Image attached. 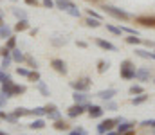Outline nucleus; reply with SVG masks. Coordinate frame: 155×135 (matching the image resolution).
Listing matches in <instances>:
<instances>
[{
  "instance_id": "obj_1",
  "label": "nucleus",
  "mask_w": 155,
  "mask_h": 135,
  "mask_svg": "<svg viewBox=\"0 0 155 135\" xmlns=\"http://www.w3.org/2000/svg\"><path fill=\"white\" fill-rule=\"evenodd\" d=\"M121 78H124V79H134L135 78V65L130 59H124L121 63Z\"/></svg>"
},
{
  "instance_id": "obj_2",
  "label": "nucleus",
  "mask_w": 155,
  "mask_h": 135,
  "mask_svg": "<svg viewBox=\"0 0 155 135\" xmlns=\"http://www.w3.org/2000/svg\"><path fill=\"white\" fill-rule=\"evenodd\" d=\"M103 9H105V13L112 14V16L117 18V20H128V18H130V14H128L126 11H123V9H119V7H114V5L105 4V5H103Z\"/></svg>"
},
{
  "instance_id": "obj_3",
  "label": "nucleus",
  "mask_w": 155,
  "mask_h": 135,
  "mask_svg": "<svg viewBox=\"0 0 155 135\" xmlns=\"http://www.w3.org/2000/svg\"><path fill=\"white\" fill-rule=\"evenodd\" d=\"M71 87L74 90H79V92H85V90H88L90 87V79L88 78H83V79H78V81H72L71 83Z\"/></svg>"
},
{
  "instance_id": "obj_4",
  "label": "nucleus",
  "mask_w": 155,
  "mask_h": 135,
  "mask_svg": "<svg viewBox=\"0 0 155 135\" xmlns=\"http://www.w3.org/2000/svg\"><path fill=\"white\" fill-rule=\"evenodd\" d=\"M150 76H152V69H148V67H141V69L135 70V78L139 81H148Z\"/></svg>"
},
{
  "instance_id": "obj_5",
  "label": "nucleus",
  "mask_w": 155,
  "mask_h": 135,
  "mask_svg": "<svg viewBox=\"0 0 155 135\" xmlns=\"http://www.w3.org/2000/svg\"><path fill=\"white\" fill-rule=\"evenodd\" d=\"M87 112H88V115H90L92 119H97V117L103 115L105 108H101V106H97V104H87Z\"/></svg>"
},
{
  "instance_id": "obj_6",
  "label": "nucleus",
  "mask_w": 155,
  "mask_h": 135,
  "mask_svg": "<svg viewBox=\"0 0 155 135\" xmlns=\"http://www.w3.org/2000/svg\"><path fill=\"white\" fill-rule=\"evenodd\" d=\"M87 110V104H81V103H74L71 108H69V117H78L81 115L83 112Z\"/></svg>"
},
{
  "instance_id": "obj_7",
  "label": "nucleus",
  "mask_w": 155,
  "mask_h": 135,
  "mask_svg": "<svg viewBox=\"0 0 155 135\" xmlns=\"http://www.w3.org/2000/svg\"><path fill=\"white\" fill-rule=\"evenodd\" d=\"M116 123H117L116 119H107V121H103V123L97 126V132H99V133H107V132H110V130L116 126Z\"/></svg>"
},
{
  "instance_id": "obj_8",
  "label": "nucleus",
  "mask_w": 155,
  "mask_h": 135,
  "mask_svg": "<svg viewBox=\"0 0 155 135\" xmlns=\"http://www.w3.org/2000/svg\"><path fill=\"white\" fill-rule=\"evenodd\" d=\"M51 65L54 67V70H56V72H60V74H67V65H65V61H63V59L54 58V59L51 61Z\"/></svg>"
},
{
  "instance_id": "obj_9",
  "label": "nucleus",
  "mask_w": 155,
  "mask_h": 135,
  "mask_svg": "<svg viewBox=\"0 0 155 135\" xmlns=\"http://www.w3.org/2000/svg\"><path fill=\"white\" fill-rule=\"evenodd\" d=\"M116 94H117L116 88H107V90H101V92L97 94V97H99V99H103V101H110Z\"/></svg>"
},
{
  "instance_id": "obj_10",
  "label": "nucleus",
  "mask_w": 155,
  "mask_h": 135,
  "mask_svg": "<svg viewBox=\"0 0 155 135\" xmlns=\"http://www.w3.org/2000/svg\"><path fill=\"white\" fill-rule=\"evenodd\" d=\"M72 97H74V103H81V104H87V101H88V94L87 92H79V90H76L72 94Z\"/></svg>"
},
{
  "instance_id": "obj_11",
  "label": "nucleus",
  "mask_w": 155,
  "mask_h": 135,
  "mask_svg": "<svg viewBox=\"0 0 155 135\" xmlns=\"http://www.w3.org/2000/svg\"><path fill=\"white\" fill-rule=\"evenodd\" d=\"M54 5L61 11H69L74 4H72V0H54Z\"/></svg>"
},
{
  "instance_id": "obj_12",
  "label": "nucleus",
  "mask_w": 155,
  "mask_h": 135,
  "mask_svg": "<svg viewBox=\"0 0 155 135\" xmlns=\"http://www.w3.org/2000/svg\"><path fill=\"white\" fill-rule=\"evenodd\" d=\"M96 43L99 45L101 49H107V50H114L116 52L117 50V47L114 43H110V42H107V40H103V38H96Z\"/></svg>"
},
{
  "instance_id": "obj_13",
  "label": "nucleus",
  "mask_w": 155,
  "mask_h": 135,
  "mask_svg": "<svg viewBox=\"0 0 155 135\" xmlns=\"http://www.w3.org/2000/svg\"><path fill=\"white\" fill-rule=\"evenodd\" d=\"M137 22L143 24L144 27H155V16H139Z\"/></svg>"
},
{
  "instance_id": "obj_14",
  "label": "nucleus",
  "mask_w": 155,
  "mask_h": 135,
  "mask_svg": "<svg viewBox=\"0 0 155 135\" xmlns=\"http://www.w3.org/2000/svg\"><path fill=\"white\" fill-rule=\"evenodd\" d=\"M47 115H49V119H52V121H56V119H60V112L56 110V106L54 104H51V106H47Z\"/></svg>"
},
{
  "instance_id": "obj_15",
  "label": "nucleus",
  "mask_w": 155,
  "mask_h": 135,
  "mask_svg": "<svg viewBox=\"0 0 155 135\" xmlns=\"http://www.w3.org/2000/svg\"><path fill=\"white\" fill-rule=\"evenodd\" d=\"M134 124H135V123H130V121H121V124H119V133H124V132L134 130Z\"/></svg>"
},
{
  "instance_id": "obj_16",
  "label": "nucleus",
  "mask_w": 155,
  "mask_h": 135,
  "mask_svg": "<svg viewBox=\"0 0 155 135\" xmlns=\"http://www.w3.org/2000/svg\"><path fill=\"white\" fill-rule=\"evenodd\" d=\"M135 54L141 56V58H148V59H155V52L150 50H144V49H135Z\"/></svg>"
},
{
  "instance_id": "obj_17",
  "label": "nucleus",
  "mask_w": 155,
  "mask_h": 135,
  "mask_svg": "<svg viewBox=\"0 0 155 135\" xmlns=\"http://www.w3.org/2000/svg\"><path fill=\"white\" fill-rule=\"evenodd\" d=\"M11 58H13L15 61H18V63H22V61L25 59V56L22 54V50H20V49H13V50H11Z\"/></svg>"
},
{
  "instance_id": "obj_18",
  "label": "nucleus",
  "mask_w": 155,
  "mask_h": 135,
  "mask_svg": "<svg viewBox=\"0 0 155 135\" xmlns=\"http://www.w3.org/2000/svg\"><path fill=\"white\" fill-rule=\"evenodd\" d=\"M9 36H13L11 27H7L5 24H0V38H9Z\"/></svg>"
},
{
  "instance_id": "obj_19",
  "label": "nucleus",
  "mask_w": 155,
  "mask_h": 135,
  "mask_svg": "<svg viewBox=\"0 0 155 135\" xmlns=\"http://www.w3.org/2000/svg\"><path fill=\"white\" fill-rule=\"evenodd\" d=\"M24 92H25V87H22V85H13L7 95L11 97V95H18V94H24Z\"/></svg>"
},
{
  "instance_id": "obj_20",
  "label": "nucleus",
  "mask_w": 155,
  "mask_h": 135,
  "mask_svg": "<svg viewBox=\"0 0 155 135\" xmlns=\"http://www.w3.org/2000/svg\"><path fill=\"white\" fill-rule=\"evenodd\" d=\"M146 99H148V94H144V92H143V94L135 95V97L132 99V103H134V104H143V103H144Z\"/></svg>"
},
{
  "instance_id": "obj_21",
  "label": "nucleus",
  "mask_w": 155,
  "mask_h": 135,
  "mask_svg": "<svg viewBox=\"0 0 155 135\" xmlns=\"http://www.w3.org/2000/svg\"><path fill=\"white\" fill-rule=\"evenodd\" d=\"M29 27V24H27V18H24V20H18V24L15 25V29L16 31H25Z\"/></svg>"
},
{
  "instance_id": "obj_22",
  "label": "nucleus",
  "mask_w": 155,
  "mask_h": 135,
  "mask_svg": "<svg viewBox=\"0 0 155 135\" xmlns=\"http://www.w3.org/2000/svg\"><path fill=\"white\" fill-rule=\"evenodd\" d=\"M87 25H88V27H99V25H101V20L88 16V18H87Z\"/></svg>"
},
{
  "instance_id": "obj_23",
  "label": "nucleus",
  "mask_w": 155,
  "mask_h": 135,
  "mask_svg": "<svg viewBox=\"0 0 155 135\" xmlns=\"http://www.w3.org/2000/svg\"><path fill=\"white\" fill-rule=\"evenodd\" d=\"M54 128H56V130H69V124H67L65 121H61V119H56Z\"/></svg>"
},
{
  "instance_id": "obj_24",
  "label": "nucleus",
  "mask_w": 155,
  "mask_h": 135,
  "mask_svg": "<svg viewBox=\"0 0 155 135\" xmlns=\"http://www.w3.org/2000/svg\"><path fill=\"white\" fill-rule=\"evenodd\" d=\"M45 126V121L43 119H35L33 123H31V128L33 130H40V128H43Z\"/></svg>"
},
{
  "instance_id": "obj_25",
  "label": "nucleus",
  "mask_w": 155,
  "mask_h": 135,
  "mask_svg": "<svg viewBox=\"0 0 155 135\" xmlns=\"http://www.w3.org/2000/svg\"><path fill=\"white\" fill-rule=\"evenodd\" d=\"M13 14H15L18 20H24V18H27V13H25L24 9H13Z\"/></svg>"
},
{
  "instance_id": "obj_26",
  "label": "nucleus",
  "mask_w": 155,
  "mask_h": 135,
  "mask_svg": "<svg viewBox=\"0 0 155 135\" xmlns=\"http://www.w3.org/2000/svg\"><path fill=\"white\" fill-rule=\"evenodd\" d=\"M43 114H47V106L43 108V106H38V108H35V110H31V115H43Z\"/></svg>"
},
{
  "instance_id": "obj_27",
  "label": "nucleus",
  "mask_w": 155,
  "mask_h": 135,
  "mask_svg": "<svg viewBox=\"0 0 155 135\" xmlns=\"http://www.w3.org/2000/svg\"><path fill=\"white\" fill-rule=\"evenodd\" d=\"M38 90L43 94V95H51V92H49V88H47V85L43 83V81H38Z\"/></svg>"
},
{
  "instance_id": "obj_28",
  "label": "nucleus",
  "mask_w": 155,
  "mask_h": 135,
  "mask_svg": "<svg viewBox=\"0 0 155 135\" xmlns=\"http://www.w3.org/2000/svg\"><path fill=\"white\" fill-rule=\"evenodd\" d=\"M107 29H108L110 33H114V34H121V33H123L121 27H116V25H112V24H107Z\"/></svg>"
},
{
  "instance_id": "obj_29",
  "label": "nucleus",
  "mask_w": 155,
  "mask_h": 135,
  "mask_svg": "<svg viewBox=\"0 0 155 135\" xmlns=\"http://www.w3.org/2000/svg\"><path fill=\"white\" fill-rule=\"evenodd\" d=\"M126 42H128L130 45H139V43H143L139 38H135V34H130V36L126 38Z\"/></svg>"
},
{
  "instance_id": "obj_30",
  "label": "nucleus",
  "mask_w": 155,
  "mask_h": 135,
  "mask_svg": "<svg viewBox=\"0 0 155 135\" xmlns=\"http://www.w3.org/2000/svg\"><path fill=\"white\" fill-rule=\"evenodd\" d=\"M143 92H144V90H143L141 85H132V87H130V94H134V95H135V94H143Z\"/></svg>"
},
{
  "instance_id": "obj_31",
  "label": "nucleus",
  "mask_w": 155,
  "mask_h": 135,
  "mask_svg": "<svg viewBox=\"0 0 155 135\" xmlns=\"http://www.w3.org/2000/svg\"><path fill=\"white\" fill-rule=\"evenodd\" d=\"M67 13H69L71 16H74V18H79V14H81V13H79V9H78L76 5H72V7H71V9H69Z\"/></svg>"
},
{
  "instance_id": "obj_32",
  "label": "nucleus",
  "mask_w": 155,
  "mask_h": 135,
  "mask_svg": "<svg viewBox=\"0 0 155 135\" xmlns=\"http://www.w3.org/2000/svg\"><path fill=\"white\" fill-rule=\"evenodd\" d=\"M15 45H16V38H15V36H9L5 47H7V49H15Z\"/></svg>"
},
{
  "instance_id": "obj_33",
  "label": "nucleus",
  "mask_w": 155,
  "mask_h": 135,
  "mask_svg": "<svg viewBox=\"0 0 155 135\" xmlns=\"http://www.w3.org/2000/svg\"><path fill=\"white\" fill-rule=\"evenodd\" d=\"M105 110H112V112H116L117 110V104L114 101H107V104H105Z\"/></svg>"
},
{
  "instance_id": "obj_34",
  "label": "nucleus",
  "mask_w": 155,
  "mask_h": 135,
  "mask_svg": "<svg viewBox=\"0 0 155 135\" xmlns=\"http://www.w3.org/2000/svg\"><path fill=\"white\" fill-rule=\"evenodd\" d=\"M141 126H150V128H155V119H146V121H143L141 123Z\"/></svg>"
},
{
  "instance_id": "obj_35",
  "label": "nucleus",
  "mask_w": 155,
  "mask_h": 135,
  "mask_svg": "<svg viewBox=\"0 0 155 135\" xmlns=\"http://www.w3.org/2000/svg\"><path fill=\"white\" fill-rule=\"evenodd\" d=\"M58 38H60V40H56V38H52L51 42H52L54 45H65V43H67V38H61V36H58Z\"/></svg>"
},
{
  "instance_id": "obj_36",
  "label": "nucleus",
  "mask_w": 155,
  "mask_h": 135,
  "mask_svg": "<svg viewBox=\"0 0 155 135\" xmlns=\"http://www.w3.org/2000/svg\"><path fill=\"white\" fill-rule=\"evenodd\" d=\"M87 14H88V16H92V18L101 20V14H99V13H96V11H92V9H87Z\"/></svg>"
},
{
  "instance_id": "obj_37",
  "label": "nucleus",
  "mask_w": 155,
  "mask_h": 135,
  "mask_svg": "<svg viewBox=\"0 0 155 135\" xmlns=\"http://www.w3.org/2000/svg\"><path fill=\"white\" fill-rule=\"evenodd\" d=\"M11 61H13V58H11V56H4V61H2V67H4V69H7Z\"/></svg>"
},
{
  "instance_id": "obj_38",
  "label": "nucleus",
  "mask_w": 155,
  "mask_h": 135,
  "mask_svg": "<svg viewBox=\"0 0 155 135\" xmlns=\"http://www.w3.org/2000/svg\"><path fill=\"white\" fill-rule=\"evenodd\" d=\"M97 65H99V69H97V70H99V72H105V70H107V69H108V61H99V63H97Z\"/></svg>"
},
{
  "instance_id": "obj_39",
  "label": "nucleus",
  "mask_w": 155,
  "mask_h": 135,
  "mask_svg": "<svg viewBox=\"0 0 155 135\" xmlns=\"http://www.w3.org/2000/svg\"><path fill=\"white\" fill-rule=\"evenodd\" d=\"M16 74H20V76H25V78H27V76H29V70H27V69H24V67H18V69H16Z\"/></svg>"
},
{
  "instance_id": "obj_40",
  "label": "nucleus",
  "mask_w": 155,
  "mask_h": 135,
  "mask_svg": "<svg viewBox=\"0 0 155 135\" xmlns=\"http://www.w3.org/2000/svg\"><path fill=\"white\" fill-rule=\"evenodd\" d=\"M31 81H40V74L38 72H29V76H27Z\"/></svg>"
},
{
  "instance_id": "obj_41",
  "label": "nucleus",
  "mask_w": 155,
  "mask_h": 135,
  "mask_svg": "<svg viewBox=\"0 0 155 135\" xmlns=\"http://www.w3.org/2000/svg\"><path fill=\"white\" fill-rule=\"evenodd\" d=\"M5 103H7V95L4 92H0V106H4Z\"/></svg>"
},
{
  "instance_id": "obj_42",
  "label": "nucleus",
  "mask_w": 155,
  "mask_h": 135,
  "mask_svg": "<svg viewBox=\"0 0 155 135\" xmlns=\"http://www.w3.org/2000/svg\"><path fill=\"white\" fill-rule=\"evenodd\" d=\"M43 5L51 9V7H54V2H52V0H43Z\"/></svg>"
},
{
  "instance_id": "obj_43",
  "label": "nucleus",
  "mask_w": 155,
  "mask_h": 135,
  "mask_svg": "<svg viewBox=\"0 0 155 135\" xmlns=\"http://www.w3.org/2000/svg\"><path fill=\"white\" fill-rule=\"evenodd\" d=\"M27 61H29V63H31V65H33V69H36V61H35V59H33V58H27Z\"/></svg>"
},
{
  "instance_id": "obj_44",
  "label": "nucleus",
  "mask_w": 155,
  "mask_h": 135,
  "mask_svg": "<svg viewBox=\"0 0 155 135\" xmlns=\"http://www.w3.org/2000/svg\"><path fill=\"white\" fill-rule=\"evenodd\" d=\"M25 4H27V5H36L38 2H36V0H25Z\"/></svg>"
},
{
  "instance_id": "obj_45",
  "label": "nucleus",
  "mask_w": 155,
  "mask_h": 135,
  "mask_svg": "<svg viewBox=\"0 0 155 135\" xmlns=\"http://www.w3.org/2000/svg\"><path fill=\"white\" fill-rule=\"evenodd\" d=\"M143 43L146 45V47H155V43H153V42H143Z\"/></svg>"
},
{
  "instance_id": "obj_46",
  "label": "nucleus",
  "mask_w": 155,
  "mask_h": 135,
  "mask_svg": "<svg viewBox=\"0 0 155 135\" xmlns=\"http://www.w3.org/2000/svg\"><path fill=\"white\" fill-rule=\"evenodd\" d=\"M69 135H81V133H79L78 130H74V132H71V133H69Z\"/></svg>"
},
{
  "instance_id": "obj_47",
  "label": "nucleus",
  "mask_w": 155,
  "mask_h": 135,
  "mask_svg": "<svg viewBox=\"0 0 155 135\" xmlns=\"http://www.w3.org/2000/svg\"><path fill=\"white\" fill-rule=\"evenodd\" d=\"M107 135H121V133H119V132H117V133H114V132H107Z\"/></svg>"
},
{
  "instance_id": "obj_48",
  "label": "nucleus",
  "mask_w": 155,
  "mask_h": 135,
  "mask_svg": "<svg viewBox=\"0 0 155 135\" xmlns=\"http://www.w3.org/2000/svg\"><path fill=\"white\" fill-rule=\"evenodd\" d=\"M0 135H7V133H5V132H0Z\"/></svg>"
},
{
  "instance_id": "obj_49",
  "label": "nucleus",
  "mask_w": 155,
  "mask_h": 135,
  "mask_svg": "<svg viewBox=\"0 0 155 135\" xmlns=\"http://www.w3.org/2000/svg\"><path fill=\"white\" fill-rule=\"evenodd\" d=\"M0 24H2V14H0Z\"/></svg>"
},
{
  "instance_id": "obj_50",
  "label": "nucleus",
  "mask_w": 155,
  "mask_h": 135,
  "mask_svg": "<svg viewBox=\"0 0 155 135\" xmlns=\"http://www.w3.org/2000/svg\"><path fill=\"white\" fill-rule=\"evenodd\" d=\"M13 2H16V0H13Z\"/></svg>"
},
{
  "instance_id": "obj_51",
  "label": "nucleus",
  "mask_w": 155,
  "mask_h": 135,
  "mask_svg": "<svg viewBox=\"0 0 155 135\" xmlns=\"http://www.w3.org/2000/svg\"><path fill=\"white\" fill-rule=\"evenodd\" d=\"M94 2H96V0H94Z\"/></svg>"
},
{
  "instance_id": "obj_52",
  "label": "nucleus",
  "mask_w": 155,
  "mask_h": 135,
  "mask_svg": "<svg viewBox=\"0 0 155 135\" xmlns=\"http://www.w3.org/2000/svg\"><path fill=\"white\" fill-rule=\"evenodd\" d=\"M153 81H155V79H153Z\"/></svg>"
}]
</instances>
